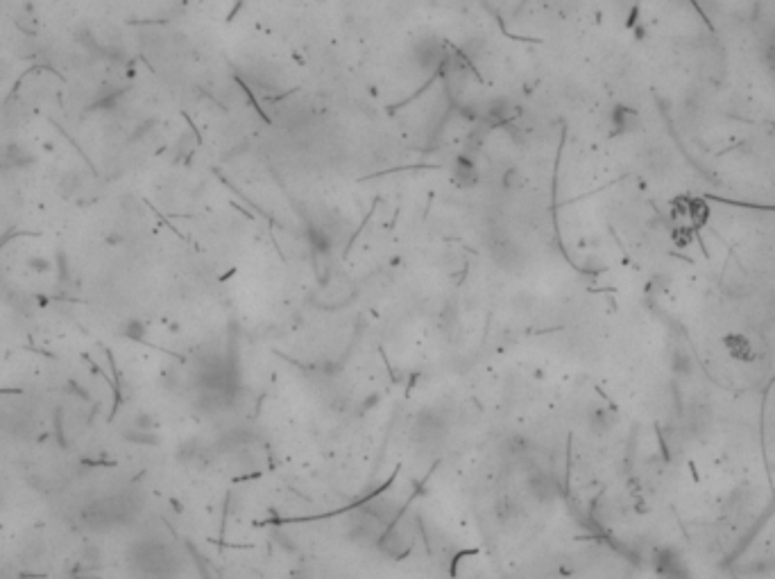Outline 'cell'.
Returning <instances> with one entry per match:
<instances>
[{"label": "cell", "instance_id": "obj_1", "mask_svg": "<svg viewBox=\"0 0 775 579\" xmlns=\"http://www.w3.org/2000/svg\"><path fill=\"white\" fill-rule=\"evenodd\" d=\"M610 123L615 133H630L639 127V116L637 111L626 107V105H617L610 114Z\"/></svg>", "mask_w": 775, "mask_h": 579}]
</instances>
